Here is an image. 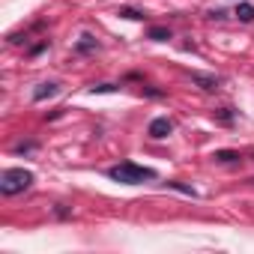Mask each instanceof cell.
<instances>
[{
  "label": "cell",
  "instance_id": "6da1fadb",
  "mask_svg": "<svg viewBox=\"0 0 254 254\" xmlns=\"http://www.w3.org/2000/svg\"><path fill=\"white\" fill-rule=\"evenodd\" d=\"M108 177L123 183V186H138L144 180H156V171L153 168H144V165H135V162H120L114 168H108Z\"/></svg>",
  "mask_w": 254,
  "mask_h": 254
},
{
  "label": "cell",
  "instance_id": "7a4b0ae2",
  "mask_svg": "<svg viewBox=\"0 0 254 254\" xmlns=\"http://www.w3.org/2000/svg\"><path fill=\"white\" fill-rule=\"evenodd\" d=\"M30 183H33L30 171H24V168H6L3 174H0V194H6V197L21 194L24 189H30Z\"/></svg>",
  "mask_w": 254,
  "mask_h": 254
},
{
  "label": "cell",
  "instance_id": "3957f363",
  "mask_svg": "<svg viewBox=\"0 0 254 254\" xmlns=\"http://www.w3.org/2000/svg\"><path fill=\"white\" fill-rule=\"evenodd\" d=\"M171 132H174V123H171L168 117H156V120L150 123V138H156V141L168 138Z\"/></svg>",
  "mask_w": 254,
  "mask_h": 254
},
{
  "label": "cell",
  "instance_id": "277c9868",
  "mask_svg": "<svg viewBox=\"0 0 254 254\" xmlns=\"http://www.w3.org/2000/svg\"><path fill=\"white\" fill-rule=\"evenodd\" d=\"M57 93H60V84L48 81V84H39V87L33 90V99H36V102H42V99H51V96H57Z\"/></svg>",
  "mask_w": 254,
  "mask_h": 254
},
{
  "label": "cell",
  "instance_id": "5b68a950",
  "mask_svg": "<svg viewBox=\"0 0 254 254\" xmlns=\"http://www.w3.org/2000/svg\"><path fill=\"white\" fill-rule=\"evenodd\" d=\"M191 81H194V84H200L203 90H218V84H221V78H218V75H200V72H194V75H191Z\"/></svg>",
  "mask_w": 254,
  "mask_h": 254
},
{
  "label": "cell",
  "instance_id": "8992f818",
  "mask_svg": "<svg viewBox=\"0 0 254 254\" xmlns=\"http://www.w3.org/2000/svg\"><path fill=\"white\" fill-rule=\"evenodd\" d=\"M96 45H99V42H96L90 33H84V36L75 42V51H78V54H87V51H96Z\"/></svg>",
  "mask_w": 254,
  "mask_h": 254
},
{
  "label": "cell",
  "instance_id": "52a82bcc",
  "mask_svg": "<svg viewBox=\"0 0 254 254\" xmlns=\"http://www.w3.org/2000/svg\"><path fill=\"white\" fill-rule=\"evenodd\" d=\"M236 18L239 21H254V6L251 3H239L236 6Z\"/></svg>",
  "mask_w": 254,
  "mask_h": 254
},
{
  "label": "cell",
  "instance_id": "ba28073f",
  "mask_svg": "<svg viewBox=\"0 0 254 254\" xmlns=\"http://www.w3.org/2000/svg\"><path fill=\"white\" fill-rule=\"evenodd\" d=\"M212 159H215V162H224V165H227V162H239V153H233V150H218V153H215Z\"/></svg>",
  "mask_w": 254,
  "mask_h": 254
},
{
  "label": "cell",
  "instance_id": "9c48e42d",
  "mask_svg": "<svg viewBox=\"0 0 254 254\" xmlns=\"http://www.w3.org/2000/svg\"><path fill=\"white\" fill-rule=\"evenodd\" d=\"M150 39L165 42V39H171V30H168V27H150Z\"/></svg>",
  "mask_w": 254,
  "mask_h": 254
},
{
  "label": "cell",
  "instance_id": "30bf717a",
  "mask_svg": "<svg viewBox=\"0 0 254 254\" xmlns=\"http://www.w3.org/2000/svg\"><path fill=\"white\" fill-rule=\"evenodd\" d=\"M117 90V84H99V87H93V93H114Z\"/></svg>",
  "mask_w": 254,
  "mask_h": 254
},
{
  "label": "cell",
  "instance_id": "8fae6325",
  "mask_svg": "<svg viewBox=\"0 0 254 254\" xmlns=\"http://www.w3.org/2000/svg\"><path fill=\"white\" fill-rule=\"evenodd\" d=\"M215 117H218L221 123H230V120H233V114H230V108H221V111H218Z\"/></svg>",
  "mask_w": 254,
  "mask_h": 254
},
{
  "label": "cell",
  "instance_id": "7c38bea8",
  "mask_svg": "<svg viewBox=\"0 0 254 254\" xmlns=\"http://www.w3.org/2000/svg\"><path fill=\"white\" fill-rule=\"evenodd\" d=\"M120 15H126V18H144V12H138V9H120Z\"/></svg>",
  "mask_w": 254,
  "mask_h": 254
}]
</instances>
